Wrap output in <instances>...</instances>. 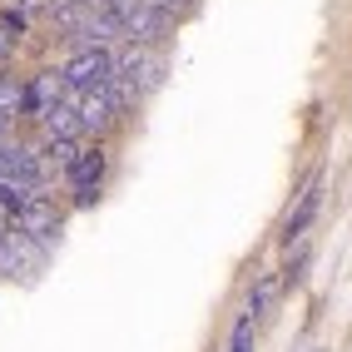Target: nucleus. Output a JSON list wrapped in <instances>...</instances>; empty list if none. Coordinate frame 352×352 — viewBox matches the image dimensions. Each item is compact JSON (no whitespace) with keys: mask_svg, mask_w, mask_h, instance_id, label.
Instances as JSON below:
<instances>
[{"mask_svg":"<svg viewBox=\"0 0 352 352\" xmlns=\"http://www.w3.org/2000/svg\"><path fill=\"white\" fill-rule=\"evenodd\" d=\"M104 10L114 15L120 35L134 40V45H159L164 35H169V15L154 10L149 0H104Z\"/></svg>","mask_w":352,"mask_h":352,"instance_id":"obj_1","label":"nucleus"},{"mask_svg":"<svg viewBox=\"0 0 352 352\" xmlns=\"http://www.w3.org/2000/svg\"><path fill=\"white\" fill-rule=\"evenodd\" d=\"M109 60H114V75H120L134 95H144V89H159V85H164V55L154 50V45L124 40V50L109 55Z\"/></svg>","mask_w":352,"mask_h":352,"instance_id":"obj_2","label":"nucleus"},{"mask_svg":"<svg viewBox=\"0 0 352 352\" xmlns=\"http://www.w3.org/2000/svg\"><path fill=\"white\" fill-rule=\"evenodd\" d=\"M40 268H45V243H35L30 233L10 223L0 233V278H35Z\"/></svg>","mask_w":352,"mask_h":352,"instance_id":"obj_3","label":"nucleus"},{"mask_svg":"<svg viewBox=\"0 0 352 352\" xmlns=\"http://www.w3.org/2000/svg\"><path fill=\"white\" fill-rule=\"evenodd\" d=\"M60 80H65V85H75L80 95H89V89H104V85L114 80V60H109L104 50H80L75 60L60 69Z\"/></svg>","mask_w":352,"mask_h":352,"instance_id":"obj_4","label":"nucleus"},{"mask_svg":"<svg viewBox=\"0 0 352 352\" xmlns=\"http://www.w3.org/2000/svg\"><path fill=\"white\" fill-rule=\"evenodd\" d=\"M10 223H15L20 233H30L35 243H50L55 233H60V208L45 199V194H30V199L10 214Z\"/></svg>","mask_w":352,"mask_h":352,"instance_id":"obj_5","label":"nucleus"},{"mask_svg":"<svg viewBox=\"0 0 352 352\" xmlns=\"http://www.w3.org/2000/svg\"><path fill=\"white\" fill-rule=\"evenodd\" d=\"M100 179H104V154H75V164H69V184H75L80 194V208H89L100 199Z\"/></svg>","mask_w":352,"mask_h":352,"instance_id":"obj_6","label":"nucleus"},{"mask_svg":"<svg viewBox=\"0 0 352 352\" xmlns=\"http://www.w3.org/2000/svg\"><path fill=\"white\" fill-rule=\"evenodd\" d=\"M75 114H80V129H95V134H104V129L114 124V109H109V100L100 95V89L80 95V100H75Z\"/></svg>","mask_w":352,"mask_h":352,"instance_id":"obj_7","label":"nucleus"},{"mask_svg":"<svg viewBox=\"0 0 352 352\" xmlns=\"http://www.w3.org/2000/svg\"><path fill=\"white\" fill-rule=\"evenodd\" d=\"M60 75H55V69H45V75H35V85L25 89V109H35V114H45V109H50V104H60Z\"/></svg>","mask_w":352,"mask_h":352,"instance_id":"obj_8","label":"nucleus"},{"mask_svg":"<svg viewBox=\"0 0 352 352\" xmlns=\"http://www.w3.org/2000/svg\"><path fill=\"white\" fill-rule=\"evenodd\" d=\"M40 124H45L50 139H75L80 134V114H75V104H50L40 114Z\"/></svg>","mask_w":352,"mask_h":352,"instance_id":"obj_9","label":"nucleus"},{"mask_svg":"<svg viewBox=\"0 0 352 352\" xmlns=\"http://www.w3.org/2000/svg\"><path fill=\"white\" fill-rule=\"evenodd\" d=\"M313 214H318V189H308V194H302V204H298V214H293V219L283 223V239L293 243V239H298V233H302V228H308V223H313Z\"/></svg>","mask_w":352,"mask_h":352,"instance_id":"obj_10","label":"nucleus"},{"mask_svg":"<svg viewBox=\"0 0 352 352\" xmlns=\"http://www.w3.org/2000/svg\"><path fill=\"white\" fill-rule=\"evenodd\" d=\"M15 109H25V89L15 80H0V114H15Z\"/></svg>","mask_w":352,"mask_h":352,"instance_id":"obj_11","label":"nucleus"},{"mask_svg":"<svg viewBox=\"0 0 352 352\" xmlns=\"http://www.w3.org/2000/svg\"><path fill=\"white\" fill-rule=\"evenodd\" d=\"M273 298H278V278H258V288H253V313H268Z\"/></svg>","mask_w":352,"mask_h":352,"instance_id":"obj_12","label":"nucleus"},{"mask_svg":"<svg viewBox=\"0 0 352 352\" xmlns=\"http://www.w3.org/2000/svg\"><path fill=\"white\" fill-rule=\"evenodd\" d=\"M233 352H253V313L233 322Z\"/></svg>","mask_w":352,"mask_h":352,"instance_id":"obj_13","label":"nucleus"},{"mask_svg":"<svg viewBox=\"0 0 352 352\" xmlns=\"http://www.w3.org/2000/svg\"><path fill=\"white\" fill-rule=\"evenodd\" d=\"M45 154H50L55 164H65V169H69V164H75V139H50V144H45Z\"/></svg>","mask_w":352,"mask_h":352,"instance_id":"obj_14","label":"nucleus"},{"mask_svg":"<svg viewBox=\"0 0 352 352\" xmlns=\"http://www.w3.org/2000/svg\"><path fill=\"white\" fill-rule=\"evenodd\" d=\"M149 6L164 15H184V10H194V0H149Z\"/></svg>","mask_w":352,"mask_h":352,"instance_id":"obj_15","label":"nucleus"},{"mask_svg":"<svg viewBox=\"0 0 352 352\" xmlns=\"http://www.w3.org/2000/svg\"><path fill=\"white\" fill-rule=\"evenodd\" d=\"M10 50H15V35H10V30H0V60H6Z\"/></svg>","mask_w":352,"mask_h":352,"instance_id":"obj_16","label":"nucleus"},{"mask_svg":"<svg viewBox=\"0 0 352 352\" xmlns=\"http://www.w3.org/2000/svg\"><path fill=\"white\" fill-rule=\"evenodd\" d=\"M0 144H10V114H0Z\"/></svg>","mask_w":352,"mask_h":352,"instance_id":"obj_17","label":"nucleus"},{"mask_svg":"<svg viewBox=\"0 0 352 352\" xmlns=\"http://www.w3.org/2000/svg\"><path fill=\"white\" fill-rule=\"evenodd\" d=\"M10 228V214H6V208H0V233H6Z\"/></svg>","mask_w":352,"mask_h":352,"instance_id":"obj_18","label":"nucleus"}]
</instances>
